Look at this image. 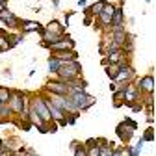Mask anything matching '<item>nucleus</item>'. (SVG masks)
Listing matches in <instances>:
<instances>
[{"instance_id":"obj_1","label":"nucleus","mask_w":156,"mask_h":156,"mask_svg":"<svg viewBox=\"0 0 156 156\" xmlns=\"http://www.w3.org/2000/svg\"><path fill=\"white\" fill-rule=\"evenodd\" d=\"M80 73H82V65L78 60H71V62H62L60 69L56 71V76L58 80L62 82H73V80H78L80 78Z\"/></svg>"},{"instance_id":"obj_2","label":"nucleus","mask_w":156,"mask_h":156,"mask_svg":"<svg viewBox=\"0 0 156 156\" xmlns=\"http://www.w3.org/2000/svg\"><path fill=\"white\" fill-rule=\"evenodd\" d=\"M69 97L73 99V102H74V106L78 108V112L89 110V108H91V106L97 102V99H95V97H91L89 93H86V89H84V91H76V93H71Z\"/></svg>"},{"instance_id":"obj_3","label":"nucleus","mask_w":156,"mask_h":156,"mask_svg":"<svg viewBox=\"0 0 156 156\" xmlns=\"http://www.w3.org/2000/svg\"><path fill=\"white\" fill-rule=\"evenodd\" d=\"M43 99H45V104H47V108H48L50 119H52V121H56L60 126H65V125H67V115H65L60 108H58V106H56V104L48 99V97H43Z\"/></svg>"},{"instance_id":"obj_4","label":"nucleus","mask_w":156,"mask_h":156,"mask_svg":"<svg viewBox=\"0 0 156 156\" xmlns=\"http://www.w3.org/2000/svg\"><path fill=\"white\" fill-rule=\"evenodd\" d=\"M134 69L130 67V65H123V67H119V71H117V74H115V78L112 82H115V84H119V87H123V86H126V84H130V80L134 78Z\"/></svg>"},{"instance_id":"obj_5","label":"nucleus","mask_w":156,"mask_h":156,"mask_svg":"<svg viewBox=\"0 0 156 156\" xmlns=\"http://www.w3.org/2000/svg\"><path fill=\"white\" fill-rule=\"evenodd\" d=\"M0 21H2V23H4V24L9 28V30H15V28H19V26H21V23H23L21 19H19L15 13H11L8 8H6L4 11H0Z\"/></svg>"},{"instance_id":"obj_6","label":"nucleus","mask_w":156,"mask_h":156,"mask_svg":"<svg viewBox=\"0 0 156 156\" xmlns=\"http://www.w3.org/2000/svg\"><path fill=\"white\" fill-rule=\"evenodd\" d=\"M138 91L143 95H152L154 93V74H145L138 82Z\"/></svg>"},{"instance_id":"obj_7","label":"nucleus","mask_w":156,"mask_h":156,"mask_svg":"<svg viewBox=\"0 0 156 156\" xmlns=\"http://www.w3.org/2000/svg\"><path fill=\"white\" fill-rule=\"evenodd\" d=\"M45 89H47V93H54V95H67L69 93L67 82H62V80H50V82H47Z\"/></svg>"},{"instance_id":"obj_8","label":"nucleus","mask_w":156,"mask_h":156,"mask_svg":"<svg viewBox=\"0 0 156 156\" xmlns=\"http://www.w3.org/2000/svg\"><path fill=\"white\" fill-rule=\"evenodd\" d=\"M138 97H140L138 87H134L130 84L123 86V102H125V106H130L132 102H136V101H138Z\"/></svg>"},{"instance_id":"obj_9","label":"nucleus","mask_w":156,"mask_h":156,"mask_svg":"<svg viewBox=\"0 0 156 156\" xmlns=\"http://www.w3.org/2000/svg\"><path fill=\"white\" fill-rule=\"evenodd\" d=\"M48 48L52 52H56V50H74V41H73L69 35H63L62 39H58L56 43L48 45Z\"/></svg>"},{"instance_id":"obj_10","label":"nucleus","mask_w":156,"mask_h":156,"mask_svg":"<svg viewBox=\"0 0 156 156\" xmlns=\"http://www.w3.org/2000/svg\"><path fill=\"white\" fill-rule=\"evenodd\" d=\"M115 132H117V136H119V140L123 141V143H128L132 138H134V128H130V126H126L123 121L117 125V128H115Z\"/></svg>"},{"instance_id":"obj_11","label":"nucleus","mask_w":156,"mask_h":156,"mask_svg":"<svg viewBox=\"0 0 156 156\" xmlns=\"http://www.w3.org/2000/svg\"><path fill=\"white\" fill-rule=\"evenodd\" d=\"M19 28L23 30V34H28V32H39V34H41L45 26L39 24V23H35V21H23Z\"/></svg>"},{"instance_id":"obj_12","label":"nucleus","mask_w":156,"mask_h":156,"mask_svg":"<svg viewBox=\"0 0 156 156\" xmlns=\"http://www.w3.org/2000/svg\"><path fill=\"white\" fill-rule=\"evenodd\" d=\"M54 58H58L60 62H71V60H78V54L74 50H56L52 52Z\"/></svg>"},{"instance_id":"obj_13","label":"nucleus","mask_w":156,"mask_h":156,"mask_svg":"<svg viewBox=\"0 0 156 156\" xmlns=\"http://www.w3.org/2000/svg\"><path fill=\"white\" fill-rule=\"evenodd\" d=\"M101 145H99V156H113V141H106V140H99Z\"/></svg>"},{"instance_id":"obj_14","label":"nucleus","mask_w":156,"mask_h":156,"mask_svg":"<svg viewBox=\"0 0 156 156\" xmlns=\"http://www.w3.org/2000/svg\"><path fill=\"white\" fill-rule=\"evenodd\" d=\"M123 24H125V13L121 6H117L112 15V26H123Z\"/></svg>"},{"instance_id":"obj_15","label":"nucleus","mask_w":156,"mask_h":156,"mask_svg":"<svg viewBox=\"0 0 156 156\" xmlns=\"http://www.w3.org/2000/svg\"><path fill=\"white\" fill-rule=\"evenodd\" d=\"M45 32H50V34H60V35H65V26L58 21H50L47 26H45Z\"/></svg>"},{"instance_id":"obj_16","label":"nucleus","mask_w":156,"mask_h":156,"mask_svg":"<svg viewBox=\"0 0 156 156\" xmlns=\"http://www.w3.org/2000/svg\"><path fill=\"white\" fill-rule=\"evenodd\" d=\"M60 65H62V62L58 60V58H54V56L48 58V73L50 74H56V71L60 69Z\"/></svg>"},{"instance_id":"obj_17","label":"nucleus","mask_w":156,"mask_h":156,"mask_svg":"<svg viewBox=\"0 0 156 156\" xmlns=\"http://www.w3.org/2000/svg\"><path fill=\"white\" fill-rule=\"evenodd\" d=\"M97 19H99V23H101L102 28H110V26H112V15H108V13H101Z\"/></svg>"},{"instance_id":"obj_18","label":"nucleus","mask_w":156,"mask_h":156,"mask_svg":"<svg viewBox=\"0 0 156 156\" xmlns=\"http://www.w3.org/2000/svg\"><path fill=\"white\" fill-rule=\"evenodd\" d=\"M104 69H106V74L110 76V80H113L115 74H117V71H119V65H117V63H108Z\"/></svg>"},{"instance_id":"obj_19","label":"nucleus","mask_w":156,"mask_h":156,"mask_svg":"<svg viewBox=\"0 0 156 156\" xmlns=\"http://www.w3.org/2000/svg\"><path fill=\"white\" fill-rule=\"evenodd\" d=\"M11 115V108L8 102H2V106H0V119H9Z\"/></svg>"},{"instance_id":"obj_20","label":"nucleus","mask_w":156,"mask_h":156,"mask_svg":"<svg viewBox=\"0 0 156 156\" xmlns=\"http://www.w3.org/2000/svg\"><path fill=\"white\" fill-rule=\"evenodd\" d=\"M73 149H74V156H87V151H86L84 143H80V141H76V145Z\"/></svg>"},{"instance_id":"obj_21","label":"nucleus","mask_w":156,"mask_h":156,"mask_svg":"<svg viewBox=\"0 0 156 156\" xmlns=\"http://www.w3.org/2000/svg\"><path fill=\"white\" fill-rule=\"evenodd\" d=\"M9 97H11V91L4 86H0V102H8Z\"/></svg>"},{"instance_id":"obj_22","label":"nucleus","mask_w":156,"mask_h":156,"mask_svg":"<svg viewBox=\"0 0 156 156\" xmlns=\"http://www.w3.org/2000/svg\"><path fill=\"white\" fill-rule=\"evenodd\" d=\"M141 140H143V141H152V140H154V130H152V128H147V132H145V136H143Z\"/></svg>"},{"instance_id":"obj_23","label":"nucleus","mask_w":156,"mask_h":156,"mask_svg":"<svg viewBox=\"0 0 156 156\" xmlns=\"http://www.w3.org/2000/svg\"><path fill=\"white\" fill-rule=\"evenodd\" d=\"M123 123H125L126 126L134 128V130H138V123H136V121H132V119H128V117H125V119H123Z\"/></svg>"},{"instance_id":"obj_24","label":"nucleus","mask_w":156,"mask_h":156,"mask_svg":"<svg viewBox=\"0 0 156 156\" xmlns=\"http://www.w3.org/2000/svg\"><path fill=\"white\" fill-rule=\"evenodd\" d=\"M130 108H132V112H136V113H138V112H143V106H141V104H136V102H132Z\"/></svg>"},{"instance_id":"obj_25","label":"nucleus","mask_w":156,"mask_h":156,"mask_svg":"<svg viewBox=\"0 0 156 156\" xmlns=\"http://www.w3.org/2000/svg\"><path fill=\"white\" fill-rule=\"evenodd\" d=\"M78 8H87V0H78Z\"/></svg>"},{"instance_id":"obj_26","label":"nucleus","mask_w":156,"mask_h":156,"mask_svg":"<svg viewBox=\"0 0 156 156\" xmlns=\"http://www.w3.org/2000/svg\"><path fill=\"white\" fill-rule=\"evenodd\" d=\"M110 89H112V93H113V91H117V89H119V84H115V82H112Z\"/></svg>"},{"instance_id":"obj_27","label":"nucleus","mask_w":156,"mask_h":156,"mask_svg":"<svg viewBox=\"0 0 156 156\" xmlns=\"http://www.w3.org/2000/svg\"><path fill=\"white\" fill-rule=\"evenodd\" d=\"M91 19H93V17H86V19H84V24H91Z\"/></svg>"},{"instance_id":"obj_28","label":"nucleus","mask_w":156,"mask_h":156,"mask_svg":"<svg viewBox=\"0 0 156 156\" xmlns=\"http://www.w3.org/2000/svg\"><path fill=\"white\" fill-rule=\"evenodd\" d=\"M52 4H54V8H58V4H60V0H52Z\"/></svg>"},{"instance_id":"obj_29","label":"nucleus","mask_w":156,"mask_h":156,"mask_svg":"<svg viewBox=\"0 0 156 156\" xmlns=\"http://www.w3.org/2000/svg\"><path fill=\"white\" fill-rule=\"evenodd\" d=\"M0 4H8V0H0Z\"/></svg>"},{"instance_id":"obj_30","label":"nucleus","mask_w":156,"mask_h":156,"mask_svg":"<svg viewBox=\"0 0 156 156\" xmlns=\"http://www.w3.org/2000/svg\"><path fill=\"white\" fill-rule=\"evenodd\" d=\"M0 106H2V102H0Z\"/></svg>"}]
</instances>
